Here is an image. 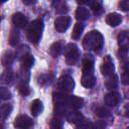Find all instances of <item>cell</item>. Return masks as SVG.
I'll return each mask as SVG.
<instances>
[{"label":"cell","mask_w":129,"mask_h":129,"mask_svg":"<svg viewBox=\"0 0 129 129\" xmlns=\"http://www.w3.org/2000/svg\"><path fill=\"white\" fill-rule=\"evenodd\" d=\"M96 79L94 75V58L91 54H87L84 59L83 75L81 83L85 88H92L95 85Z\"/></svg>","instance_id":"6da1fadb"},{"label":"cell","mask_w":129,"mask_h":129,"mask_svg":"<svg viewBox=\"0 0 129 129\" xmlns=\"http://www.w3.org/2000/svg\"><path fill=\"white\" fill-rule=\"evenodd\" d=\"M103 35L98 30L90 31L83 40V46L87 50H95L99 52L103 46Z\"/></svg>","instance_id":"7a4b0ae2"},{"label":"cell","mask_w":129,"mask_h":129,"mask_svg":"<svg viewBox=\"0 0 129 129\" xmlns=\"http://www.w3.org/2000/svg\"><path fill=\"white\" fill-rule=\"evenodd\" d=\"M42 30H43V22L41 18H37L34 19L28 26L27 29V39L32 42V43H37L40 38H41V34H42Z\"/></svg>","instance_id":"3957f363"},{"label":"cell","mask_w":129,"mask_h":129,"mask_svg":"<svg viewBox=\"0 0 129 129\" xmlns=\"http://www.w3.org/2000/svg\"><path fill=\"white\" fill-rule=\"evenodd\" d=\"M64 56L67 63L70 66H75L80 60V50L77 44L75 43H69L64 47Z\"/></svg>","instance_id":"277c9868"},{"label":"cell","mask_w":129,"mask_h":129,"mask_svg":"<svg viewBox=\"0 0 129 129\" xmlns=\"http://www.w3.org/2000/svg\"><path fill=\"white\" fill-rule=\"evenodd\" d=\"M58 87L63 93H71L75 88V81L70 75H62L58 80Z\"/></svg>","instance_id":"5b68a950"},{"label":"cell","mask_w":129,"mask_h":129,"mask_svg":"<svg viewBox=\"0 0 129 129\" xmlns=\"http://www.w3.org/2000/svg\"><path fill=\"white\" fill-rule=\"evenodd\" d=\"M114 70H115V66H114L113 58L111 57V55H106L103 58V61L101 64V73L108 78L114 75Z\"/></svg>","instance_id":"8992f818"},{"label":"cell","mask_w":129,"mask_h":129,"mask_svg":"<svg viewBox=\"0 0 129 129\" xmlns=\"http://www.w3.org/2000/svg\"><path fill=\"white\" fill-rule=\"evenodd\" d=\"M33 126L32 119L27 115H19L14 120V127L17 129H30Z\"/></svg>","instance_id":"52a82bcc"},{"label":"cell","mask_w":129,"mask_h":129,"mask_svg":"<svg viewBox=\"0 0 129 129\" xmlns=\"http://www.w3.org/2000/svg\"><path fill=\"white\" fill-rule=\"evenodd\" d=\"M71 24V18L69 16H59L54 21V27L58 32H64Z\"/></svg>","instance_id":"ba28073f"},{"label":"cell","mask_w":129,"mask_h":129,"mask_svg":"<svg viewBox=\"0 0 129 129\" xmlns=\"http://www.w3.org/2000/svg\"><path fill=\"white\" fill-rule=\"evenodd\" d=\"M104 102L107 106L110 107H115L119 104L120 102V95L117 92H109L108 94L105 95L104 97Z\"/></svg>","instance_id":"9c48e42d"},{"label":"cell","mask_w":129,"mask_h":129,"mask_svg":"<svg viewBox=\"0 0 129 129\" xmlns=\"http://www.w3.org/2000/svg\"><path fill=\"white\" fill-rule=\"evenodd\" d=\"M118 45L122 51L129 50V31H123L118 35Z\"/></svg>","instance_id":"30bf717a"},{"label":"cell","mask_w":129,"mask_h":129,"mask_svg":"<svg viewBox=\"0 0 129 129\" xmlns=\"http://www.w3.org/2000/svg\"><path fill=\"white\" fill-rule=\"evenodd\" d=\"M12 22H13V24L16 27H18V28H24L27 25L28 20H27V17L24 14H22L21 12H16L12 16Z\"/></svg>","instance_id":"8fae6325"},{"label":"cell","mask_w":129,"mask_h":129,"mask_svg":"<svg viewBox=\"0 0 129 129\" xmlns=\"http://www.w3.org/2000/svg\"><path fill=\"white\" fill-rule=\"evenodd\" d=\"M84 103H85L84 99L78 96H70L69 98H67V101H66V104L74 110H78L82 108L84 106Z\"/></svg>","instance_id":"7c38bea8"},{"label":"cell","mask_w":129,"mask_h":129,"mask_svg":"<svg viewBox=\"0 0 129 129\" xmlns=\"http://www.w3.org/2000/svg\"><path fill=\"white\" fill-rule=\"evenodd\" d=\"M30 111H31V114L34 116V117H37L39 116L42 111H43V104L40 100L38 99H35L31 102V105H30Z\"/></svg>","instance_id":"4fadbf2b"},{"label":"cell","mask_w":129,"mask_h":129,"mask_svg":"<svg viewBox=\"0 0 129 129\" xmlns=\"http://www.w3.org/2000/svg\"><path fill=\"white\" fill-rule=\"evenodd\" d=\"M121 21H122L121 15L118 14V13H115V12L109 13V14L107 15V17H106V22H107V24L110 25V26H113V27L119 25V24L121 23Z\"/></svg>","instance_id":"5bb4252c"},{"label":"cell","mask_w":129,"mask_h":129,"mask_svg":"<svg viewBox=\"0 0 129 129\" xmlns=\"http://www.w3.org/2000/svg\"><path fill=\"white\" fill-rule=\"evenodd\" d=\"M62 50H64V47H63V43L62 41H56V42H53L50 47H49V53L51 56L53 57H56L58 56Z\"/></svg>","instance_id":"9a60e30c"},{"label":"cell","mask_w":129,"mask_h":129,"mask_svg":"<svg viewBox=\"0 0 129 129\" xmlns=\"http://www.w3.org/2000/svg\"><path fill=\"white\" fill-rule=\"evenodd\" d=\"M34 63V57L31 54H25L21 57V67L24 71H28Z\"/></svg>","instance_id":"2e32d148"},{"label":"cell","mask_w":129,"mask_h":129,"mask_svg":"<svg viewBox=\"0 0 129 129\" xmlns=\"http://www.w3.org/2000/svg\"><path fill=\"white\" fill-rule=\"evenodd\" d=\"M76 18L80 21H83V20H87L89 17H90V11L87 7H84V6H81L79 7L77 10H76Z\"/></svg>","instance_id":"e0dca14e"},{"label":"cell","mask_w":129,"mask_h":129,"mask_svg":"<svg viewBox=\"0 0 129 129\" xmlns=\"http://www.w3.org/2000/svg\"><path fill=\"white\" fill-rule=\"evenodd\" d=\"M67 120L74 124H79L81 121L84 120L83 115L78 111H72L67 115Z\"/></svg>","instance_id":"ac0fdd59"},{"label":"cell","mask_w":129,"mask_h":129,"mask_svg":"<svg viewBox=\"0 0 129 129\" xmlns=\"http://www.w3.org/2000/svg\"><path fill=\"white\" fill-rule=\"evenodd\" d=\"M83 30H84V24L80 23V22L76 23L74 26L73 32H72V38L73 39H79L83 33Z\"/></svg>","instance_id":"d6986e66"},{"label":"cell","mask_w":129,"mask_h":129,"mask_svg":"<svg viewBox=\"0 0 129 129\" xmlns=\"http://www.w3.org/2000/svg\"><path fill=\"white\" fill-rule=\"evenodd\" d=\"M13 110V107L11 104H3L0 108V115H1V119L2 120H5L9 115L10 113L12 112Z\"/></svg>","instance_id":"ffe728a7"},{"label":"cell","mask_w":129,"mask_h":129,"mask_svg":"<svg viewBox=\"0 0 129 129\" xmlns=\"http://www.w3.org/2000/svg\"><path fill=\"white\" fill-rule=\"evenodd\" d=\"M2 64L3 66H9L13 62L14 60V54L12 51H9V50H6L3 55H2Z\"/></svg>","instance_id":"44dd1931"},{"label":"cell","mask_w":129,"mask_h":129,"mask_svg":"<svg viewBox=\"0 0 129 129\" xmlns=\"http://www.w3.org/2000/svg\"><path fill=\"white\" fill-rule=\"evenodd\" d=\"M81 4H87L89 5L95 13H100L102 11V3L100 1H88V2H78Z\"/></svg>","instance_id":"7402d4cb"},{"label":"cell","mask_w":129,"mask_h":129,"mask_svg":"<svg viewBox=\"0 0 129 129\" xmlns=\"http://www.w3.org/2000/svg\"><path fill=\"white\" fill-rule=\"evenodd\" d=\"M121 82L124 85H129V62L124 66V71L121 75Z\"/></svg>","instance_id":"603a6c76"},{"label":"cell","mask_w":129,"mask_h":129,"mask_svg":"<svg viewBox=\"0 0 129 129\" xmlns=\"http://www.w3.org/2000/svg\"><path fill=\"white\" fill-rule=\"evenodd\" d=\"M53 5H54L55 11H56L57 13H64V12L68 11L67 3L63 2V1H56V2H53Z\"/></svg>","instance_id":"cb8c5ba5"},{"label":"cell","mask_w":129,"mask_h":129,"mask_svg":"<svg viewBox=\"0 0 129 129\" xmlns=\"http://www.w3.org/2000/svg\"><path fill=\"white\" fill-rule=\"evenodd\" d=\"M19 41V33L17 30L12 29L9 35V43L10 45H16Z\"/></svg>","instance_id":"d4e9b609"},{"label":"cell","mask_w":129,"mask_h":129,"mask_svg":"<svg viewBox=\"0 0 129 129\" xmlns=\"http://www.w3.org/2000/svg\"><path fill=\"white\" fill-rule=\"evenodd\" d=\"M105 85H106V87H107L108 89H110V90L115 89V88L117 87V78H116V76L113 75V76H111V77H108V79H107Z\"/></svg>","instance_id":"484cf974"},{"label":"cell","mask_w":129,"mask_h":129,"mask_svg":"<svg viewBox=\"0 0 129 129\" xmlns=\"http://www.w3.org/2000/svg\"><path fill=\"white\" fill-rule=\"evenodd\" d=\"M95 112H96V115L101 118H107L110 116V111L105 107H98L95 110Z\"/></svg>","instance_id":"4316f807"},{"label":"cell","mask_w":129,"mask_h":129,"mask_svg":"<svg viewBox=\"0 0 129 129\" xmlns=\"http://www.w3.org/2000/svg\"><path fill=\"white\" fill-rule=\"evenodd\" d=\"M18 90H19V93L23 96H27L30 94V89H29L27 83H21L18 86Z\"/></svg>","instance_id":"83f0119b"},{"label":"cell","mask_w":129,"mask_h":129,"mask_svg":"<svg viewBox=\"0 0 129 129\" xmlns=\"http://www.w3.org/2000/svg\"><path fill=\"white\" fill-rule=\"evenodd\" d=\"M93 127L94 126L90 120H83L78 124L77 129H93Z\"/></svg>","instance_id":"f1b7e54d"},{"label":"cell","mask_w":129,"mask_h":129,"mask_svg":"<svg viewBox=\"0 0 129 129\" xmlns=\"http://www.w3.org/2000/svg\"><path fill=\"white\" fill-rule=\"evenodd\" d=\"M11 92L6 88V87H1L0 88V97L2 100H8L11 98Z\"/></svg>","instance_id":"f546056e"},{"label":"cell","mask_w":129,"mask_h":129,"mask_svg":"<svg viewBox=\"0 0 129 129\" xmlns=\"http://www.w3.org/2000/svg\"><path fill=\"white\" fill-rule=\"evenodd\" d=\"M50 129H62V122L59 118H53L50 122Z\"/></svg>","instance_id":"4dcf8cb0"},{"label":"cell","mask_w":129,"mask_h":129,"mask_svg":"<svg viewBox=\"0 0 129 129\" xmlns=\"http://www.w3.org/2000/svg\"><path fill=\"white\" fill-rule=\"evenodd\" d=\"M119 7L123 11H129V0H122L119 2Z\"/></svg>","instance_id":"1f68e13d"},{"label":"cell","mask_w":129,"mask_h":129,"mask_svg":"<svg viewBox=\"0 0 129 129\" xmlns=\"http://www.w3.org/2000/svg\"><path fill=\"white\" fill-rule=\"evenodd\" d=\"M3 76H6V79H4L3 81L4 82H6V83H9L10 81H11V77H12V73L11 72H6Z\"/></svg>","instance_id":"d6a6232c"},{"label":"cell","mask_w":129,"mask_h":129,"mask_svg":"<svg viewBox=\"0 0 129 129\" xmlns=\"http://www.w3.org/2000/svg\"><path fill=\"white\" fill-rule=\"evenodd\" d=\"M93 129H105V124L103 122H98L95 127H93Z\"/></svg>","instance_id":"836d02e7"},{"label":"cell","mask_w":129,"mask_h":129,"mask_svg":"<svg viewBox=\"0 0 129 129\" xmlns=\"http://www.w3.org/2000/svg\"><path fill=\"white\" fill-rule=\"evenodd\" d=\"M125 114H126V116L127 117H129V104L126 106V108H125Z\"/></svg>","instance_id":"e575fe53"},{"label":"cell","mask_w":129,"mask_h":129,"mask_svg":"<svg viewBox=\"0 0 129 129\" xmlns=\"http://www.w3.org/2000/svg\"><path fill=\"white\" fill-rule=\"evenodd\" d=\"M128 129H129V128H128Z\"/></svg>","instance_id":"d590c367"}]
</instances>
